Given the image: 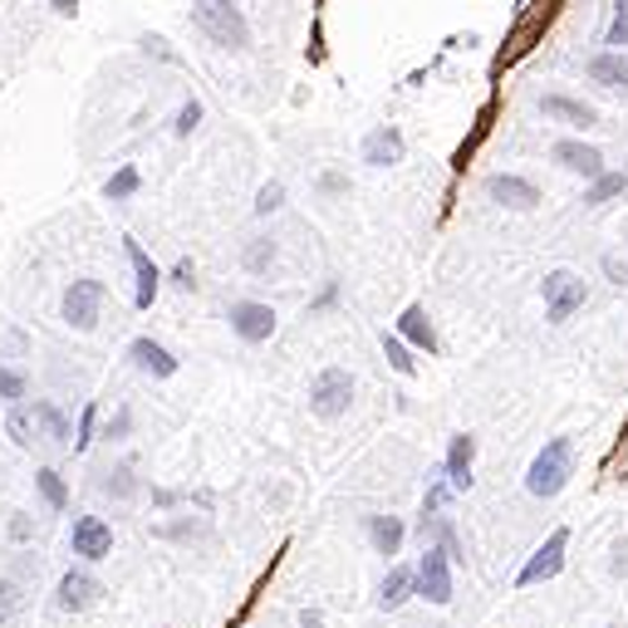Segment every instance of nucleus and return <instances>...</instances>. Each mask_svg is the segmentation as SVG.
<instances>
[{"mask_svg":"<svg viewBox=\"0 0 628 628\" xmlns=\"http://www.w3.org/2000/svg\"><path fill=\"white\" fill-rule=\"evenodd\" d=\"M192 25L212 44H221V50H246L251 44V25H246V15H241L236 0H196Z\"/></svg>","mask_w":628,"mask_h":628,"instance_id":"obj_1","label":"nucleus"},{"mask_svg":"<svg viewBox=\"0 0 628 628\" xmlns=\"http://www.w3.org/2000/svg\"><path fill=\"white\" fill-rule=\"evenodd\" d=\"M569 476H575V443L569 437H550L526 472V491L550 501V496H560L569 486Z\"/></svg>","mask_w":628,"mask_h":628,"instance_id":"obj_2","label":"nucleus"},{"mask_svg":"<svg viewBox=\"0 0 628 628\" xmlns=\"http://www.w3.org/2000/svg\"><path fill=\"white\" fill-rule=\"evenodd\" d=\"M354 402V373L349 369H320L315 373V383H309V412L315 418H324V423H334V418H344Z\"/></svg>","mask_w":628,"mask_h":628,"instance_id":"obj_3","label":"nucleus"},{"mask_svg":"<svg viewBox=\"0 0 628 628\" xmlns=\"http://www.w3.org/2000/svg\"><path fill=\"white\" fill-rule=\"evenodd\" d=\"M412 594L427 599V604H452L457 585H452V560L443 555L437 546H427V555L418 560V569H412Z\"/></svg>","mask_w":628,"mask_h":628,"instance_id":"obj_4","label":"nucleus"},{"mask_svg":"<svg viewBox=\"0 0 628 628\" xmlns=\"http://www.w3.org/2000/svg\"><path fill=\"white\" fill-rule=\"evenodd\" d=\"M69 550L84 560V565H99V560L114 555V526H108L103 515H74Z\"/></svg>","mask_w":628,"mask_h":628,"instance_id":"obj_5","label":"nucleus"},{"mask_svg":"<svg viewBox=\"0 0 628 628\" xmlns=\"http://www.w3.org/2000/svg\"><path fill=\"white\" fill-rule=\"evenodd\" d=\"M565 550H569V530H550V540L526 560V569L515 575V589H536V585H550V579L565 569Z\"/></svg>","mask_w":628,"mask_h":628,"instance_id":"obj_6","label":"nucleus"},{"mask_svg":"<svg viewBox=\"0 0 628 628\" xmlns=\"http://www.w3.org/2000/svg\"><path fill=\"white\" fill-rule=\"evenodd\" d=\"M64 324H74V330H93L99 324V309H103V280L84 275L74 280L69 290H64Z\"/></svg>","mask_w":628,"mask_h":628,"instance_id":"obj_7","label":"nucleus"},{"mask_svg":"<svg viewBox=\"0 0 628 628\" xmlns=\"http://www.w3.org/2000/svg\"><path fill=\"white\" fill-rule=\"evenodd\" d=\"M579 305H585V280H579L575 270H550L546 275V320L565 324Z\"/></svg>","mask_w":628,"mask_h":628,"instance_id":"obj_8","label":"nucleus"},{"mask_svg":"<svg viewBox=\"0 0 628 628\" xmlns=\"http://www.w3.org/2000/svg\"><path fill=\"white\" fill-rule=\"evenodd\" d=\"M227 320L241 344H266L270 334H275V309L260 305V299H236V305L227 309Z\"/></svg>","mask_w":628,"mask_h":628,"instance_id":"obj_9","label":"nucleus"},{"mask_svg":"<svg viewBox=\"0 0 628 628\" xmlns=\"http://www.w3.org/2000/svg\"><path fill=\"white\" fill-rule=\"evenodd\" d=\"M99 594H103L99 579L84 565H74V569H64L60 585H54V608H60V614H84V608L99 604Z\"/></svg>","mask_w":628,"mask_h":628,"instance_id":"obj_10","label":"nucleus"},{"mask_svg":"<svg viewBox=\"0 0 628 628\" xmlns=\"http://www.w3.org/2000/svg\"><path fill=\"white\" fill-rule=\"evenodd\" d=\"M124 251H128V266H133V280H138V295H133V305H138V309H153V299H157V285H163V270L153 266V256H148V251H143V241L124 236Z\"/></svg>","mask_w":628,"mask_h":628,"instance_id":"obj_11","label":"nucleus"},{"mask_svg":"<svg viewBox=\"0 0 628 628\" xmlns=\"http://www.w3.org/2000/svg\"><path fill=\"white\" fill-rule=\"evenodd\" d=\"M472 462H476V437L472 433H457L452 447H447V491H472Z\"/></svg>","mask_w":628,"mask_h":628,"instance_id":"obj_12","label":"nucleus"},{"mask_svg":"<svg viewBox=\"0 0 628 628\" xmlns=\"http://www.w3.org/2000/svg\"><path fill=\"white\" fill-rule=\"evenodd\" d=\"M486 196L501 206H511V212H530V206L540 202L536 182H526V177H511V172H496L491 182H486Z\"/></svg>","mask_w":628,"mask_h":628,"instance_id":"obj_13","label":"nucleus"},{"mask_svg":"<svg viewBox=\"0 0 628 628\" xmlns=\"http://www.w3.org/2000/svg\"><path fill=\"white\" fill-rule=\"evenodd\" d=\"M30 423H35V443H50V447H69L74 443V433H69V418H64L54 402H30Z\"/></svg>","mask_w":628,"mask_h":628,"instance_id":"obj_14","label":"nucleus"},{"mask_svg":"<svg viewBox=\"0 0 628 628\" xmlns=\"http://www.w3.org/2000/svg\"><path fill=\"white\" fill-rule=\"evenodd\" d=\"M398 339L412 344V349H423V354H437V330H433L423 305H408L398 315Z\"/></svg>","mask_w":628,"mask_h":628,"instance_id":"obj_15","label":"nucleus"},{"mask_svg":"<svg viewBox=\"0 0 628 628\" xmlns=\"http://www.w3.org/2000/svg\"><path fill=\"white\" fill-rule=\"evenodd\" d=\"M550 157H555L560 167H569V172H579V177H604V153L599 148H589V143H555L550 148Z\"/></svg>","mask_w":628,"mask_h":628,"instance_id":"obj_16","label":"nucleus"},{"mask_svg":"<svg viewBox=\"0 0 628 628\" xmlns=\"http://www.w3.org/2000/svg\"><path fill=\"white\" fill-rule=\"evenodd\" d=\"M128 359H133V369L153 373V379H172V373H177V359H172V354H167L157 339H148V334L128 344Z\"/></svg>","mask_w":628,"mask_h":628,"instance_id":"obj_17","label":"nucleus"},{"mask_svg":"<svg viewBox=\"0 0 628 628\" xmlns=\"http://www.w3.org/2000/svg\"><path fill=\"white\" fill-rule=\"evenodd\" d=\"M540 114L560 118V124H569V128H594V124H599V114L589 108V103L565 99V93H546V99H540Z\"/></svg>","mask_w":628,"mask_h":628,"instance_id":"obj_18","label":"nucleus"},{"mask_svg":"<svg viewBox=\"0 0 628 628\" xmlns=\"http://www.w3.org/2000/svg\"><path fill=\"white\" fill-rule=\"evenodd\" d=\"M555 5H560V0H540L536 11H530V15H526V21L515 25V35H511V50H505V54H501V64L521 60V54H526V50H530V40H536V30H540V25H550V15H555Z\"/></svg>","mask_w":628,"mask_h":628,"instance_id":"obj_19","label":"nucleus"},{"mask_svg":"<svg viewBox=\"0 0 628 628\" xmlns=\"http://www.w3.org/2000/svg\"><path fill=\"white\" fill-rule=\"evenodd\" d=\"M585 74L594 84H604V89H614V93H624V99H628V60H624V54H614V50L594 54V60L585 64Z\"/></svg>","mask_w":628,"mask_h":628,"instance_id":"obj_20","label":"nucleus"},{"mask_svg":"<svg viewBox=\"0 0 628 628\" xmlns=\"http://www.w3.org/2000/svg\"><path fill=\"white\" fill-rule=\"evenodd\" d=\"M402 157V133L398 128H373L369 138H363V163L369 167H393Z\"/></svg>","mask_w":628,"mask_h":628,"instance_id":"obj_21","label":"nucleus"},{"mask_svg":"<svg viewBox=\"0 0 628 628\" xmlns=\"http://www.w3.org/2000/svg\"><path fill=\"white\" fill-rule=\"evenodd\" d=\"M369 540L379 555H398L402 540H408V526H402L398 515H369Z\"/></svg>","mask_w":628,"mask_h":628,"instance_id":"obj_22","label":"nucleus"},{"mask_svg":"<svg viewBox=\"0 0 628 628\" xmlns=\"http://www.w3.org/2000/svg\"><path fill=\"white\" fill-rule=\"evenodd\" d=\"M412 599V569L408 565H393L379 585V608H402Z\"/></svg>","mask_w":628,"mask_h":628,"instance_id":"obj_23","label":"nucleus"},{"mask_svg":"<svg viewBox=\"0 0 628 628\" xmlns=\"http://www.w3.org/2000/svg\"><path fill=\"white\" fill-rule=\"evenodd\" d=\"M35 491H40V501L50 505V511H64V505H69V486H64V476L54 472V466H40V472H35Z\"/></svg>","mask_w":628,"mask_h":628,"instance_id":"obj_24","label":"nucleus"},{"mask_svg":"<svg viewBox=\"0 0 628 628\" xmlns=\"http://www.w3.org/2000/svg\"><path fill=\"white\" fill-rule=\"evenodd\" d=\"M138 187H143V177H138V167H133V163H124L114 177H108V182H103V196H108V202H128V196H133Z\"/></svg>","mask_w":628,"mask_h":628,"instance_id":"obj_25","label":"nucleus"},{"mask_svg":"<svg viewBox=\"0 0 628 628\" xmlns=\"http://www.w3.org/2000/svg\"><path fill=\"white\" fill-rule=\"evenodd\" d=\"M5 437H11L15 447H25V452H30V447H35V423H30V412H25V408H11V412H5Z\"/></svg>","mask_w":628,"mask_h":628,"instance_id":"obj_26","label":"nucleus"},{"mask_svg":"<svg viewBox=\"0 0 628 628\" xmlns=\"http://www.w3.org/2000/svg\"><path fill=\"white\" fill-rule=\"evenodd\" d=\"M103 491L108 496H118V501H128V496H138V482H133V466H108L103 472Z\"/></svg>","mask_w":628,"mask_h":628,"instance_id":"obj_27","label":"nucleus"},{"mask_svg":"<svg viewBox=\"0 0 628 628\" xmlns=\"http://www.w3.org/2000/svg\"><path fill=\"white\" fill-rule=\"evenodd\" d=\"M624 187H628V177H624V172H604V177H594V187L585 192V202H589V206H604L608 196H618Z\"/></svg>","mask_w":628,"mask_h":628,"instance_id":"obj_28","label":"nucleus"},{"mask_svg":"<svg viewBox=\"0 0 628 628\" xmlns=\"http://www.w3.org/2000/svg\"><path fill=\"white\" fill-rule=\"evenodd\" d=\"M270 266H275V241H266V236L251 241V246H246V270H251V275H266Z\"/></svg>","mask_w":628,"mask_h":628,"instance_id":"obj_29","label":"nucleus"},{"mask_svg":"<svg viewBox=\"0 0 628 628\" xmlns=\"http://www.w3.org/2000/svg\"><path fill=\"white\" fill-rule=\"evenodd\" d=\"M383 354H388V363L402 373V379H412L418 373V363H412V354H408V344L398 339V334H383Z\"/></svg>","mask_w":628,"mask_h":628,"instance_id":"obj_30","label":"nucleus"},{"mask_svg":"<svg viewBox=\"0 0 628 628\" xmlns=\"http://www.w3.org/2000/svg\"><path fill=\"white\" fill-rule=\"evenodd\" d=\"M25 393H30V383H25V373L21 369H5V363H0V398L11 402V408H21V398Z\"/></svg>","mask_w":628,"mask_h":628,"instance_id":"obj_31","label":"nucleus"},{"mask_svg":"<svg viewBox=\"0 0 628 628\" xmlns=\"http://www.w3.org/2000/svg\"><path fill=\"white\" fill-rule=\"evenodd\" d=\"M99 437V402H84V412H79V433H74V452H84V447Z\"/></svg>","mask_w":628,"mask_h":628,"instance_id":"obj_32","label":"nucleus"},{"mask_svg":"<svg viewBox=\"0 0 628 628\" xmlns=\"http://www.w3.org/2000/svg\"><path fill=\"white\" fill-rule=\"evenodd\" d=\"M21 585H15V579H0V624H5V618L15 614V608H21Z\"/></svg>","mask_w":628,"mask_h":628,"instance_id":"obj_33","label":"nucleus"},{"mask_svg":"<svg viewBox=\"0 0 628 628\" xmlns=\"http://www.w3.org/2000/svg\"><path fill=\"white\" fill-rule=\"evenodd\" d=\"M280 202H285V187L266 182V187H260V196H256V212H260V217H270V212H280Z\"/></svg>","mask_w":628,"mask_h":628,"instance_id":"obj_34","label":"nucleus"},{"mask_svg":"<svg viewBox=\"0 0 628 628\" xmlns=\"http://www.w3.org/2000/svg\"><path fill=\"white\" fill-rule=\"evenodd\" d=\"M128 427H133V412H128V408H118L114 418L103 423V437H108V443H124V437H128Z\"/></svg>","mask_w":628,"mask_h":628,"instance_id":"obj_35","label":"nucleus"},{"mask_svg":"<svg viewBox=\"0 0 628 628\" xmlns=\"http://www.w3.org/2000/svg\"><path fill=\"white\" fill-rule=\"evenodd\" d=\"M608 44H618V50H624V44H628V0H618L614 25H608Z\"/></svg>","mask_w":628,"mask_h":628,"instance_id":"obj_36","label":"nucleus"},{"mask_svg":"<svg viewBox=\"0 0 628 628\" xmlns=\"http://www.w3.org/2000/svg\"><path fill=\"white\" fill-rule=\"evenodd\" d=\"M196 124H202V103H196V99H192V103H182V114H177V133H182V138H187V133H192V128H196Z\"/></svg>","mask_w":628,"mask_h":628,"instance_id":"obj_37","label":"nucleus"},{"mask_svg":"<svg viewBox=\"0 0 628 628\" xmlns=\"http://www.w3.org/2000/svg\"><path fill=\"white\" fill-rule=\"evenodd\" d=\"M604 275L614 280V285H628V260L624 256H604Z\"/></svg>","mask_w":628,"mask_h":628,"instance_id":"obj_38","label":"nucleus"},{"mask_svg":"<svg viewBox=\"0 0 628 628\" xmlns=\"http://www.w3.org/2000/svg\"><path fill=\"white\" fill-rule=\"evenodd\" d=\"M447 496H452V491H447V486H433V491H427V501H423V515H437V511H443V501H447Z\"/></svg>","mask_w":628,"mask_h":628,"instance_id":"obj_39","label":"nucleus"},{"mask_svg":"<svg viewBox=\"0 0 628 628\" xmlns=\"http://www.w3.org/2000/svg\"><path fill=\"white\" fill-rule=\"evenodd\" d=\"M172 285H177V290H196V275H192V266H187V260L172 270Z\"/></svg>","mask_w":628,"mask_h":628,"instance_id":"obj_40","label":"nucleus"},{"mask_svg":"<svg viewBox=\"0 0 628 628\" xmlns=\"http://www.w3.org/2000/svg\"><path fill=\"white\" fill-rule=\"evenodd\" d=\"M143 50H148V54H163V60H172V50H167V40H157V35H143Z\"/></svg>","mask_w":628,"mask_h":628,"instance_id":"obj_41","label":"nucleus"},{"mask_svg":"<svg viewBox=\"0 0 628 628\" xmlns=\"http://www.w3.org/2000/svg\"><path fill=\"white\" fill-rule=\"evenodd\" d=\"M11 540H30V515H15L11 521Z\"/></svg>","mask_w":628,"mask_h":628,"instance_id":"obj_42","label":"nucleus"},{"mask_svg":"<svg viewBox=\"0 0 628 628\" xmlns=\"http://www.w3.org/2000/svg\"><path fill=\"white\" fill-rule=\"evenodd\" d=\"M614 575H628V546H624V540L614 546Z\"/></svg>","mask_w":628,"mask_h":628,"instance_id":"obj_43","label":"nucleus"},{"mask_svg":"<svg viewBox=\"0 0 628 628\" xmlns=\"http://www.w3.org/2000/svg\"><path fill=\"white\" fill-rule=\"evenodd\" d=\"M50 5H54L60 15H74V11H79V0H50Z\"/></svg>","mask_w":628,"mask_h":628,"instance_id":"obj_44","label":"nucleus"},{"mask_svg":"<svg viewBox=\"0 0 628 628\" xmlns=\"http://www.w3.org/2000/svg\"><path fill=\"white\" fill-rule=\"evenodd\" d=\"M299 624H305V628H320V624H324V618H320V614H315V608H305V614H299Z\"/></svg>","mask_w":628,"mask_h":628,"instance_id":"obj_45","label":"nucleus"},{"mask_svg":"<svg viewBox=\"0 0 628 628\" xmlns=\"http://www.w3.org/2000/svg\"><path fill=\"white\" fill-rule=\"evenodd\" d=\"M624 241H628V221H624Z\"/></svg>","mask_w":628,"mask_h":628,"instance_id":"obj_46","label":"nucleus"},{"mask_svg":"<svg viewBox=\"0 0 628 628\" xmlns=\"http://www.w3.org/2000/svg\"><path fill=\"white\" fill-rule=\"evenodd\" d=\"M624 177H628V172H624Z\"/></svg>","mask_w":628,"mask_h":628,"instance_id":"obj_47","label":"nucleus"}]
</instances>
